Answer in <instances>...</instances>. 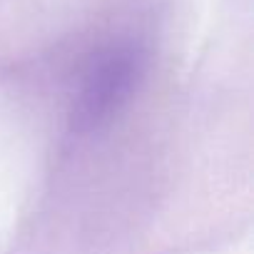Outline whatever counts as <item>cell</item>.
<instances>
[{"label":"cell","mask_w":254,"mask_h":254,"mask_svg":"<svg viewBox=\"0 0 254 254\" xmlns=\"http://www.w3.org/2000/svg\"><path fill=\"white\" fill-rule=\"evenodd\" d=\"M147 55L137 43H112L87 65L70 110V127L90 135L107 125L135 95L145 75Z\"/></svg>","instance_id":"1"}]
</instances>
